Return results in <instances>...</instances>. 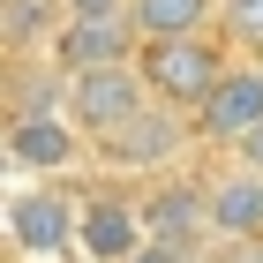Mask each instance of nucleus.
<instances>
[{
  "label": "nucleus",
  "mask_w": 263,
  "mask_h": 263,
  "mask_svg": "<svg viewBox=\"0 0 263 263\" xmlns=\"http://www.w3.org/2000/svg\"><path fill=\"white\" fill-rule=\"evenodd\" d=\"M203 151L196 121L188 113H173V105H143L128 128H113V136L90 143V165H98L105 181H165V173H188V158Z\"/></svg>",
  "instance_id": "nucleus-1"
},
{
  "label": "nucleus",
  "mask_w": 263,
  "mask_h": 263,
  "mask_svg": "<svg viewBox=\"0 0 263 263\" xmlns=\"http://www.w3.org/2000/svg\"><path fill=\"white\" fill-rule=\"evenodd\" d=\"M83 226V181H15L0 203V248L15 263H68Z\"/></svg>",
  "instance_id": "nucleus-2"
},
{
  "label": "nucleus",
  "mask_w": 263,
  "mask_h": 263,
  "mask_svg": "<svg viewBox=\"0 0 263 263\" xmlns=\"http://www.w3.org/2000/svg\"><path fill=\"white\" fill-rule=\"evenodd\" d=\"M0 151L15 165V181H76L90 165V136L76 128L61 98L53 105H8L0 113Z\"/></svg>",
  "instance_id": "nucleus-3"
},
{
  "label": "nucleus",
  "mask_w": 263,
  "mask_h": 263,
  "mask_svg": "<svg viewBox=\"0 0 263 263\" xmlns=\"http://www.w3.org/2000/svg\"><path fill=\"white\" fill-rule=\"evenodd\" d=\"M136 68H143V83H151V105H173V113L196 121L203 105H211V90L226 83L233 53H226L218 30H203V38H143Z\"/></svg>",
  "instance_id": "nucleus-4"
},
{
  "label": "nucleus",
  "mask_w": 263,
  "mask_h": 263,
  "mask_svg": "<svg viewBox=\"0 0 263 263\" xmlns=\"http://www.w3.org/2000/svg\"><path fill=\"white\" fill-rule=\"evenodd\" d=\"M151 226H143V188L136 181H98L83 188V226H76V263H136Z\"/></svg>",
  "instance_id": "nucleus-5"
},
{
  "label": "nucleus",
  "mask_w": 263,
  "mask_h": 263,
  "mask_svg": "<svg viewBox=\"0 0 263 263\" xmlns=\"http://www.w3.org/2000/svg\"><path fill=\"white\" fill-rule=\"evenodd\" d=\"M61 105L76 113V128L90 143L113 136V128H128L151 105V83H143L136 61H113V68H76V76H61Z\"/></svg>",
  "instance_id": "nucleus-6"
},
{
  "label": "nucleus",
  "mask_w": 263,
  "mask_h": 263,
  "mask_svg": "<svg viewBox=\"0 0 263 263\" xmlns=\"http://www.w3.org/2000/svg\"><path fill=\"white\" fill-rule=\"evenodd\" d=\"M203 211H211V248H263V173L241 158H218L203 173Z\"/></svg>",
  "instance_id": "nucleus-7"
},
{
  "label": "nucleus",
  "mask_w": 263,
  "mask_h": 263,
  "mask_svg": "<svg viewBox=\"0 0 263 263\" xmlns=\"http://www.w3.org/2000/svg\"><path fill=\"white\" fill-rule=\"evenodd\" d=\"M143 226H151V241L181 248V256H211V211H203V181H196V173L143 181Z\"/></svg>",
  "instance_id": "nucleus-8"
},
{
  "label": "nucleus",
  "mask_w": 263,
  "mask_h": 263,
  "mask_svg": "<svg viewBox=\"0 0 263 263\" xmlns=\"http://www.w3.org/2000/svg\"><path fill=\"white\" fill-rule=\"evenodd\" d=\"M263 128V61H233L226 68V83L211 90V105L196 113V136H203V151H241L248 136Z\"/></svg>",
  "instance_id": "nucleus-9"
},
{
  "label": "nucleus",
  "mask_w": 263,
  "mask_h": 263,
  "mask_svg": "<svg viewBox=\"0 0 263 263\" xmlns=\"http://www.w3.org/2000/svg\"><path fill=\"white\" fill-rule=\"evenodd\" d=\"M136 23H61V38H53V53L45 61L61 68V76H76V68H113V61H136Z\"/></svg>",
  "instance_id": "nucleus-10"
},
{
  "label": "nucleus",
  "mask_w": 263,
  "mask_h": 263,
  "mask_svg": "<svg viewBox=\"0 0 263 263\" xmlns=\"http://www.w3.org/2000/svg\"><path fill=\"white\" fill-rule=\"evenodd\" d=\"M128 23H136V38H203V30H218V0H136Z\"/></svg>",
  "instance_id": "nucleus-11"
},
{
  "label": "nucleus",
  "mask_w": 263,
  "mask_h": 263,
  "mask_svg": "<svg viewBox=\"0 0 263 263\" xmlns=\"http://www.w3.org/2000/svg\"><path fill=\"white\" fill-rule=\"evenodd\" d=\"M218 38L233 61H263V0H218Z\"/></svg>",
  "instance_id": "nucleus-12"
},
{
  "label": "nucleus",
  "mask_w": 263,
  "mask_h": 263,
  "mask_svg": "<svg viewBox=\"0 0 263 263\" xmlns=\"http://www.w3.org/2000/svg\"><path fill=\"white\" fill-rule=\"evenodd\" d=\"M136 0H61V23H128Z\"/></svg>",
  "instance_id": "nucleus-13"
},
{
  "label": "nucleus",
  "mask_w": 263,
  "mask_h": 263,
  "mask_svg": "<svg viewBox=\"0 0 263 263\" xmlns=\"http://www.w3.org/2000/svg\"><path fill=\"white\" fill-rule=\"evenodd\" d=\"M226 158H241V165H256V173H263V128H256V136L241 143V151H226Z\"/></svg>",
  "instance_id": "nucleus-14"
},
{
  "label": "nucleus",
  "mask_w": 263,
  "mask_h": 263,
  "mask_svg": "<svg viewBox=\"0 0 263 263\" xmlns=\"http://www.w3.org/2000/svg\"><path fill=\"white\" fill-rule=\"evenodd\" d=\"M136 263H188V256H181V248H165V241H143V256H136Z\"/></svg>",
  "instance_id": "nucleus-15"
},
{
  "label": "nucleus",
  "mask_w": 263,
  "mask_h": 263,
  "mask_svg": "<svg viewBox=\"0 0 263 263\" xmlns=\"http://www.w3.org/2000/svg\"><path fill=\"white\" fill-rule=\"evenodd\" d=\"M0 15H8V0H0Z\"/></svg>",
  "instance_id": "nucleus-16"
}]
</instances>
